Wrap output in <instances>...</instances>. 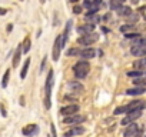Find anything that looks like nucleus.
<instances>
[{
	"label": "nucleus",
	"mask_w": 146,
	"mask_h": 137,
	"mask_svg": "<svg viewBox=\"0 0 146 137\" xmlns=\"http://www.w3.org/2000/svg\"><path fill=\"white\" fill-rule=\"evenodd\" d=\"M145 107H146V101H143V100H135V101H130L126 106H122V107L115 109L113 114H123V113H129V111H133V110H143Z\"/></svg>",
	"instance_id": "obj_1"
},
{
	"label": "nucleus",
	"mask_w": 146,
	"mask_h": 137,
	"mask_svg": "<svg viewBox=\"0 0 146 137\" xmlns=\"http://www.w3.org/2000/svg\"><path fill=\"white\" fill-rule=\"evenodd\" d=\"M52 87H53V70H49L44 84V107L47 110L52 107Z\"/></svg>",
	"instance_id": "obj_2"
},
{
	"label": "nucleus",
	"mask_w": 146,
	"mask_h": 137,
	"mask_svg": "<svg viewBox=\"0 0 146 137\" xmlns=\"http://www.w3.org/2000/svg\"><path fill=\"white\" fill-rule=\"evenodd\" d=\"M130 53L137 57L145 56L146 54V39H143V37L135 39V41L132 43V47H130Z\"/></svg>",
	"instance_id": "obj_3"
},
{
	"label": "nucleus",
	"mask_w": 146,
	"mask_h": 137,
	"mask_svg": "<svg viewBox=\"0 0 146 137\" xmlns=\"http://www.w3.org/2000/svg\"><path fill=\"white\" fill-rule=\"evenodd\" d=\"M90 70V64L86 61V60H82V61H78L75 66H73V73L78 79H85L88 76Z\"/></svg>",
	"instance_id": "obj_4"
},
{
	"label": "nucleus",
	"mask_w": 146,
	"mask_h": 137,
	"mask_svg": "<svg viewBox=\"0 0 146 137\" xmlns=\"http://www.w3.org/2000/svg\"><path fill=\"white\" fill-rule=\"evenodd\" d=\"M98 40H99V34L93 32V33H90V34H86V36L79 37V39H78V43L82 44V46H90V44H93V43L98 41Z\"/></svg>",
	"instance_id": "obj_5"
},
{
	"label": "nucleus",
	"mask_w": 146,
	"mask_h": 137,
	"mask_svg": "<svg viewBox=\"0 0 146 137\" xmlns=\"http://www.w3.org/2000/svg\"><path fill=\"white\" fill-rule=\"evenodd\" d=\"M140 114H142V110H133V111H129L127 116L122 120V124H123V126H129V124H132L136 119L140 117Z\"/></svg>",
	"instance_id": "obj_6"
},
{
	"label": "nucleus",
	"mask_w": 146,
	"mask_h": 137,
	"mask_svg": "<svg viewBox=\"0 0 146 137\" xmlns=\"http://www.w3.org/2000/svg\"><path fill=\"white\" fill-rule=\"evenodd\" d=\"M79 113V106L78 104H69L60 109V114H63L64 117L73 116V114H78Z\"/></svg>",
	"instance_id": "obj_7"
},
{
	"label": "nucleus",
	"mask_w": 146,
	"mask_h": 137,
	"mask_svg": "<svg viewBox=\"0 0 146 137\" xmlns=\"http://www.w3.org/2000/svg\"><path fill=\"white\" fill-rule=\"evenodd\" d=\"M60 50H62V37L57 36L54 43H53V50H52V56H53V60L57 61L59 57H60Z\"/></svg>",
	"instance_id": "obj_8"
},
{
	"label": "nucleus",
	"mask_w": 146,
	"mask_h": 137,
	"mask_svg": "<svg viewBox=\"0 0 146 137\" xmlns=\"http://www.w3.org/2000/svg\"><path fill=\"white\" fill-rule=\"evenodd\" d=\"M85 120H86V117L82 116V114H73V116H69V117L63 119V121L66 124H79V123H83Z\"/></svg>",
	"instance_id": "obj_9"
},
{
	"label": "nucleus",
	"mask_w": 146,
	"mask_h": 137,
	"mask_svg": "<svg viewBox=\"0 0 146 137\" xmlns=\"http://www.w3.org/2000/svg\"><path fill=\"white\" fill-rule=\"evenodd\" d=\"M22 133H23V136H36L39 133V126L37 124H27Z\"/></svg>",
	"instance_id": "obj_10"
},
{
	"label": "nucleus",
	"mask_w": 146,
	"mask_h": 137,
	"mask_svg": "<svg viewBox=\"0 0 146 137\" xmlns=\"http://www.w3.org/2000/svg\"><path fill=\"white\" fill-rule=\"evenodd\" d=\"M95 54H96V50H95V49H92V47H86V49H80V51H79V56H78V57L92 59V57H95Z\"/></svg>",
	"instance_id": "obj_11"
},
{
	"label": "nucleus",
	"mask_w": 146,
	"mask_h": 137,
	"mask_svg": "<svg viewBox=\"0 0 146 137\" xmlns=\"http://www.w3.org/2000/svg\"><path fill=\"white\" fill-rule=\"evenodd\" d=\"M93 30H95V26H93V24H88V23L78 27V33H80L82 36L90 34V33H93Z\"/></svg>",
	"instance_id": "obj_12"
},
{
	"label": "nucleus",
	"mask_w": 146,
	"mask_h": 137,
	"mask_svg": "<svg viewBox=\"0 0 146 137\" xmlns=\"http://www.w3.org/2000/svg\"><path fill=\"white\" fill-rule=\"evenodd\" d=\"M137 130H139V127H137V124H135V123H132V124H129L127 127H126V130H125V137H135V134L137 133Z\"/></svg>",
	"instance_id": "obj_13"
},
{
	"label": "nucleus",
	"mask_w": 146,
	"mask_h": 137,
	"mask_svg": "<svg viewBox=\"0 0 146 137\" xmlns=\"http://www.w3.org/2000/svg\"><path fill=\"white\" fill-rule=\"evenodd\" d=\"M67 89H70L72 92H75V93H79V92H83L85 90L83 84L79 83V82H69L67 83Z\"/></svg>",
	"instance_id": "obj_14"
},
{
	"label": "nucleus",
	"mask_w": 146,
	"mask_h": 137,
	"mask_svg": "<svg viewBox=\"0 0 146 137\" xmlns=\"http://www.w3.org/2000/svg\"><path fill=\"white\" fill-rule=\"evenodd\" d=\"M82 133H85V128L83 127H73V128H70L69 131H66L64 133V137H73V136H79V134H82Z\"/></svg>",
	"instance_id": "obj_15"
},
{
	"label": "nucleus",
	"mask_w": 146,
	"mask_h": 137,
	"mask_svg": "<svg viewBox=\"0 0 146 137\" xmlns=\"http://www.w3.org/2000/svg\"><path fill=\"white\" fill-rule=\"evenodd\" d=\"M145 92H146L145 87H133V89L126 90V94H127V96H140V94H143Z\"/></svg>",
	"instance_id": "obj_16"
},
{
	"label": "nucleus",
	"mask_w": 146,
	"mask_h": 137,
	"mask_svg": "<svg viewBox=\"0 0 146 137\" xmlns=\"http://www.w3.org/2000/svg\"><path fill=\"white\" fill-rule=\"evenodd\" d=\"M133 67L136 68V72H142L143 68H146V59H139L133 63Z\"/></svg>",
	"instance_id": "obj_17"
},
{
	"label": "nucleus",
	"mask_w": 146,
	"mask_h": 137,
	"mask_svg": "<svg viewBox=\"0 0 146 137\" xmlns=\"http://www.w3.org/2000/svg\"><path fill=\"white\" fill-rule=\"evenodd\" d=\"M29 64H30V59L27 57L26 60H25V63H23V67H22V72H20V79L23 80V79H26V76H27V70H29Z\"/></svg>",
	"instance_id": "obj_18"
},
{
	"label": "nucleus",
	"mask_w": 146,
	"mask_h": 137,
	"mask_svg": "<svg viewBox=\"0 0 146 137\" xmlns=\"http://www.w3.org/2000/svg\"><path fill=\"white\" fill-rule=\"evenodd\" d=\"M86 22H88V24H93L95 26V23L100 22V16H98V14H86Z\"/></svg>",
	"instance_id": "obj_19"
},
{
	"label": "nucleus",
	"mask_w": 146,
	"mask_h": 137,
	"mask_svg": "<svg viewBox=\"0 0 146 137\" xmlns=\"http://www.w3.org/2000/svg\"><path fill=\"white\" fill-rule=\"evenodd\" d=\"M20 56H22V46L19 44L16 53H15V57H13V67H17L19 66V61H20Z\"/></svg>",
	"instance_id": "obj_20"
},
{
	"label": "nucleus",
	"mask_w": 146,
	"mask_h": 137,
	"mask_svg": "<svg viewBox=\"0 0 146 137\" xmlns=\"http://www.w3.org/2000/svg\"><path fill=\"white\" fill-rule=\"evenodd\" d=\"M116 12H117L119 16H130V14H132V9L127 7V6H122V7L117 9Z\"/></svg>",
	"instance_id": "obj_21"
},
{
	"label": "nucleus",
	"mask_w": 146,
	"mask_h": 137,
	"mask_svg": "<svg viewBox=\"0 0 146 137\" xmlns=\"http://www.w3.org/2000/svg\"><path fill=\"white\" fill-rule=\"evenodd\" d=\"M20 46H22V53H27V51L30 50V46H32V43H30V39H29V37H26Z\"/></svg>",
	"instance_id": "obj_22"
},
{
	"label": "nucleus",
	"mask_w": 146,
	"mask_h": 137,
	"mask_svg": "<svg viewBox=\"0 0 146 137\" xmlns=\"http://www.w3.org/2000/svg\"><path fill=\"white\" fill-rule=\"evenodd\" d=\"M9 77H10V68H7V70L5 72V76H3V80H2V87L6 89L7 84H9Z\"/></svg>",
	"instance_id": "obj_23"
},
{
	"label": "nucleus",
	"mask_w": 146,
	"mask_h": 137,
	"mask_svg": "<svg viewBox=\"0 0 146 137\" xmlns=\"http://www.w3.org/2000/svg\"><path fill=\"white\" fill-rule=\"evenodd\" d=\"M132 29H133V24H130V23H129V24L122 26V27H120V32H122V33H125V34H127V33H130V30H132Z\"/></svg>",
	"instance_id": "obj_24"
},
{
	"label": "nucleus",
	"mask_w": 146,
	"mask_h": 137,
	"mask_svg": "<svg viewBox=\"0 0 146 137\" xmlns=\"http://www.w3.org/2000/svg\"><path fill=\"white\" fill-rule=\"evenodd\" d=\"M126 74H127L129 77H135V79H140L143 73H142V72H136V70H135V72H127Z\"/></svg>",
	"instance_id": "obj_25"
},
{
	"label": "nucleus",
	"mask_w": 146,
	"mask_h": 137,
	"mask_svg": "<svg viewBox=\"0 0 146 137\" xmlns=\"http://www.w3.org/2000/svg\"><path fill=\"white\" fill-rule=\"evenodd\" d=\"M109 6H110V9H112V10H115V12H116V10H117V9H120L123 5H122L120 2H110V5H109Z\"/></svg>",
	"instance_id": "obj_26"
},
{
	"label": "nucleus",
	"mask_w": 146,
	"mask_h": 137,
	"mask_svg": "<svg viewBox=\"0 0 146 137\" xmlns=\"http://www.w3.org/2000/svg\"><path fill=\"white\" fill-rule=\"evenodd\" d=\"M133 84H135L136 87H145V86H146V82L142 80V79H135V80H133Z\"/></svg>",
	"instance_id": "obj_27"
},
{
	"label": "nucleus",
	"mask_w": 146,
	"mask_h": 137,
	"mask_svg": "<svg viewBox=\"0 0 146 137\" xmlns=\"http://www.w3.org/2000/svg\"><path fill=\"white\" fill-rule=\"evenodd\" d=\"M79 51H80V49H70V50H67V54L69 56H79Z\"/></svg>",
	"instance_id": "obj_28"
},
{
	"label": "nucleus",
	"mask_w": 146,
	"mask_h": 137,
	"mask_svg": "<svg viewBox=\"0 0 146 137\" xmlns=\"http://www.w3.org/2000/svg\"><path fill=\"white\" fill-rule=\"evenodd\" d=\"M125 37L126 39H137V37H140V34L139 33H127V34H125Z\"/></svg>",
	"instance_id": "obj_29"
},
{
	"label": "nucleus",
	"mask_w": 146,
	"mask_h": 137,
	"mask_svg": "<svg viewBox=\"0 0 146 137\" xmlns=\"http://www.w3.org/2000/svg\"><path fill=\"white\" fill-rule=\"evenodd\" d=\"M46 61H47V57L44 56V57H43V60H42V66H40V72H43V70H44V66H46Z\"/></svg>",
	"instance_id": "obj_30"
},
{
	"label": "nucleus",
	"mask_w": 146,
	"mask_h": 137,
	"mask_svg": "<svg viewBox=\"0 0 146 137\" xmlns=\"http://www.w3.org/2000/svg\"><path fill=\"white\" fill-rule=\"evenodd\" d=\"M73 13H76V14L82 13V7H80V6H76L75 9H73Z\"/></svg>",
	"instance_id": "obj_31"
},
{
	"label": "nucleus",
	"mask_w": 146,
	"mask_h": 137,
	"mask_svg": "<svg viewBox=\"0 0 146 137\" xmlns=\"http://www.w3.org/2000/svg\"><path fill=\"white\" fill-rule=\"evenodd\" d=\"M0 110H2V116H3V117H6V116H7V114H6V110H5V106H3V104H0Z\"/></svg>",
	"instance_id": "obj_32"
},
{
	"label": "nucleus",
	"mask_w": 146,
	"mask_h": 137,
	"mask_svg": "<svg viewBox=\"0 0 146 137\" xmlns=\"http://www.w3.org/2000/svg\"><path fill=\"white\" fill-rule=\"evenodd\" d=\"M50 128H52V134H53V137H56V130H54V126H53V124H50Z\"/></svg>",
	"instance_id": "obj_33"
},
{
	"label": "nucleus",
	"mask_w": 146,
	"mask_h": 137,
	"mask_svg": "<svg viewBox=\"0 0 146 137\" xmlns=\"http://www.w3.org/2000/svg\"><path fill=\"white\" fill-rule=\"evenodd\" d=\"M6 12H7L6 9H3V7H0V14H2V16H5V14H6Z\"/></svg>",
	"instance_id": "obj_34"
}]
</instances>
